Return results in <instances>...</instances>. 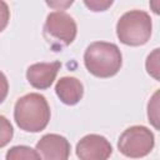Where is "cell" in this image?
<instances>
[{
	"mask_svg": "<svg viewBox=\"0 0 160 160\" xmlns=\"http://www.w3.org/2000/svg\"><path fill=\"white\" fill-rule=\"evenodd\" d=\"M14 119L16 125L24 131L39 132L44 130L50 120L48 100L38 92H30L19 98L14 108Z\"/></svg>",
	"mask_w": 160,
	"mask_h": 160,
	"instance_id": "cell-1",
	"label": "cell"
},
{
	"mask_svg": "<svg viewBox=\"0 0 160 160\" xmlns=\"http://www.w3.org/2000/svg\"><path fill=\"white\" fill-rule=\"evenodd\" d=\"M84 64L94 76L101 79L111 78L119 72L122 65L121 51L112 42L95 41L86 48Z\"/></svg>",
	"mask_w": 160,
	"mask_h": 160,
	"instance_id": "cell-2",
	"label": "cell"
},
{
	"mask_svg": "<svg viewBox=\"0 0 160 160\" xmlns=\"http://www.w3.org/2000/svg\"><path fill=\"white\" fill-rule=\"evenodd\" d=\"M152 22L150 15L144 10H130L125 12L116 24L119 40L129 46H140L149 41Z\"/></svg>",
	"mask_w": 160,
	"mask_h": 160,
	"instance_id": "cell-3",
	"label": "cell"
},
{
	"mask_svg": "<svg viewBox=\"0 0 160 160\" xmlns=\"http://www.w3.org/2000/svg\"><path fill=\"white\" fill-rule=\"evenodd\" d=\"M76 22L65 11H52L46 16L44 25V38L55 51L70 45L76 38Z\"/></svg>",
	"mask_w": 160,
	"mask_h": 160,
	"instance_id": "cell-4",
	"label": "cell"
},
{
	"mask_svg": "<svg viewBox=\"0 0 160 160\" xmlns=\"http://www.w3.org/2000/svg\"><path fill=\"white\" fill-rule=\"evenodd\" d=\"M155 138L150 129L142 125H134L124 130L118 140L119 151L130 159H140L151 152Z\"/></svg>",
	"mask_w": 160,
	"mask_h": 160,
	"instance_id": "cell-5",
	"label": "cell"
},
{
	"mask_svg": "<svg viewBox=\"0 0 160 160\" xmlns=\"http://www.w3.org/2000/svg\"><path fill=\"white\" fill-rule=\"evenodd\" d=\"M75 151L80 160H108L112 152V146L106 138L89 134L76 144Z\"/></svg>",
	"mask_w": 160,
	"mask_h": 160,
	"instance_id": "cell-6",
	"label": "cell"
},
{
	"mask_svg": "<svg viewBox=\"0 0 160 160\" xmlns=\"http://www.w3.org/2000/svg\"><path fill=\"white\" fill-rule=\"evenodd\" d=\"M41 160H68L70 155V142L59 134H46L36 144Z\"/></svg>",
	"mask_w": 160,
	"mask_h": 160,
	"instance_id": "cell-7",
	"label": "cell"
},
{
	"mask_svg": "<svg viewBox=\"0 0 160 160\" xmlns=\"http://www.w3.org/2000/svg\"><path fill=\"white\" fill-rule=\"evenodd\" d=\"M60 68H61L60 61L36 62L28 68L26 79L32 88L39 90H45L51 86Z\"/></svg>",
	"mask_w": 160,
	"mask_h": 160,
	"instance_id": "cell-8",
	"label": "cell"
},
{
	"mask_svg": "<svg viewBox=\"0 0 160 160\" xmlns=\"http://www.w3.org/2000/svg\"><path fill=\"white\" fill-rule=\"evenodd\" d=\"M55 92L65 105H75L82 99L84 86L79 79L64 76L58 80L55 85Z\"/></svg>",
	"mask_w": 160,
	"mask_h": 160,
	"instance_id": "cell-9",
	"label": "cell"
},
{
	"mask_svg": "<svg viewBox=\"0 0 160 160\" xmlns=\"http://www.w3.org/2000/svg\"><path fill=\"white\" fill-rule=\"evenodd\" d=\"M5 160H41L36 150L26 145H16L6 151Z\"/></svg>",
	"mask_w": 160,
	"mask_h": 160,
	"instance_id": "cell-10",
	"label": "cell"
},
{
	"mask_svg": "<svg viewBox=\"0 0 160 160\" xmlns=\"http://www.w3.org/2000/svg\"><path fill=\"white\" fill-rule=\"evenodd\" d=\"M14 135V129L11 122L2 115H0V148L6 146Z\"/></svg>",
	"mask_w": 160,
	"mask_h": 160,
	"instance_id": "cell-11",
	"label": "cell"
},
{
	"mask_svg": "<svg viewBox=\"0 0 160 160\" xmlns=\"http://www.w3.org/2000/svg\"><path fill=\"white\" fill-rule=\"evenodd\" d=\"M146 70L154 76L155 80H159V49H155L146 59Z\"/></svg>",
	"mask_w": 160,
	"mask_h": 160,
	"instance_id": "cell-12",
	"label": "cell"
},
{
	"mask_svg": "<svg viewBox=\"0 0 160 160\" xmlns=\"http://www.w3.org/2000/svg\"><path fill=\"white\" fill-rule=\"evenodd\" d=\"M158 95H159V91H156L154 94V96L151 98V100L149 101L148 104V118H149V121L155 126V129H159V125H158Z\"/></svg>",
	"mask_w": 160,
	"mask_h": 160,
	"instance_id": "cell-13",
	"label": "cell"
},
{
	"mask_svg": "<svg viewBox=\"0 0 160 160\" xmlns=\"http://www.w3.org/2000/svg\"><path fill=\"white\" fill-rule=\"evenodd\" d=\"M10 20V10L5 1L0 0V32L5 30Z\"/></svg>",
	"mask_w": 160,
	"mask_h": 160,
	"instance_id": "cell-14",
	"label": "cell"
},
{
	"mask_svg": "<svg viewBox=\"0 0 160 160\" xmlns=\"http://www.w3.org/2000/svg\"><path fill=\"white\" fill-rule=\"evenodd\" d=\"M84 4L89 8V9H91L92 11H104V10H106V8L108 6H110L111 4H112V1L110 0V1H96V0H94V1H84Z\"/></svg>",
	"mask_w": 160,
	"mask_h": 160,
	"instance_id": "cell-15",
	"label": "cell"
},
{
	"mask_svg": "<svg viewBox=\"0 0 160 160\" xmlns=\"http://www.w3.org/2000/svg\"><path fill=\"white\" fill-rule=\"evenodd\" d=\"M9 92V82L2 71H0V104L6 99Z\"/></svg>",
	"mask_w": 160,
	"mask_h": 160,
	"instance_id": "cell-16",
	"label": "cell"
}]
</instances>
